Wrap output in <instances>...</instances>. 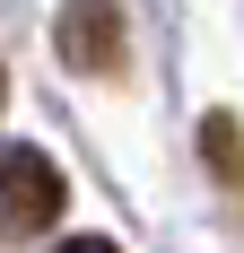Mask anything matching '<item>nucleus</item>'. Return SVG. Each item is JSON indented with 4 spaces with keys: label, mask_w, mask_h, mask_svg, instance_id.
I'll list each match as a JSON object with an SVG mask.
<instances>
[{
    "label": "nucleus",
    "mask_w": 244,
    "mask_h": 253,
    "mask_svg": "<svg viewBox=\"0 0 244 253\" xmlns=\"http://www.w3.org/2000/svg\"><path fill=\"white\" fill-rule=\"evenodd\" d=\"M52 218H61V166L35 149H9L0 157V245H26Z\"/></svg>",
    "instance_id": "f257e3e1"
},
{
    "label": "nucleus",
    "mask_w": 244,
    "mask_h": 253,
    "mask_svg": "<svg viewBox=\"0 0 244 253\" xmlns=\"http://www.w3.org/2000/svg\"><path fill=\"white\" fill-rule=\"evenodd\" d=\"M61 61L70 70H122V9L114 0H70L61 9Z\"/></svg>",
    "instance_id": "f03ea898"
},
{
    "label": "nucleus",
    "mask_w": 244,
    "mask_h": 253,
    "mask_svg": "<svg viewBox=\"0 0 244 253\" xmlns=\"http://www.w3.org/2000/svg\"><path fill=\"white\" fill-rule=\"evenodd\" d=\"M52 253H122V245H105V236H70V245H52Z\"/></svg>",
    "instance_id": "7ed1b4c3"
}]
</instances>
